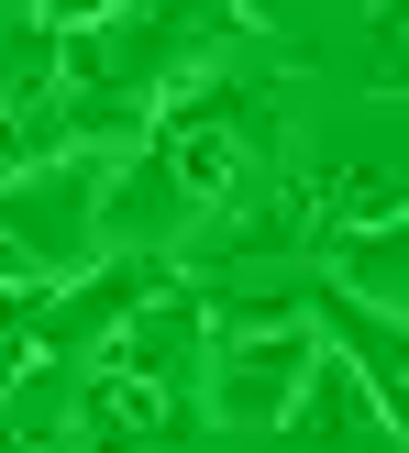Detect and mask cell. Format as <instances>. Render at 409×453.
Listing matches in <instances>:
<instances>
[{"label": "cell", "mask_w": 409, "mask_h": 453, "mask_svg": "<svg viewBox=\"0 0 409 453\" xmlns=\"http://www.w3.org/2000/svg\"><path fill=\"white\" fill-rule=\"evenodd\" d=\"M243 22V0H122V12L56 34V78H66V133L111 155V133H144L155 100L177 78H199L221 34Z\"/></svg>", "instance_id": "obj_1"}, {"label": "cell", "mask_w": 409, "mask_h": 453, "mask_svg": "<svg viewBox=\"0 0 409 453\" xmlns=\"http://www.w3.org/2000/svg\"><path fill=\"white\" fill-rule=\"evenodd\" d=\"M310 354H321V332H310V299L299 288H266V299H211V365H199V410L221 420V432H277L288 398H299Z\"/></svg>", "instance_id": "obj_2"}, {"label": "cell", "mask_w": 409, "mask_h": 453, "mask_svg": "<svg viewBox=\"0 0 409 453\" xmlns=\"http://www.w3.org/2000/svg\"><path fill=\"white\" fill-rule=\"evenodd\" d=\"M100 188H111L100 144H66V155H44V166L0 177V243H12V265L34 288L78 277V265L100 255Z\"/></svg>", "instance_id": "obj_3"}, {"label": "cell", "mask_w": 409, "mask_h": 453, "mask_svg": "<svg viewBox=\"0 0 409 453\" xmlns=\"http://www.w3.org/2000/svg\"><path fill=\"white\" fill-rule=\"evenodd\" d=\"M166 277H177L166 255H89L78 277H56L34 299V365H89V354H100Z\"/></svg>", "instance_id": "obj_4"}, {"label": "cell", "mask_w": 409, "mask_h": 453, "mask_svg": "<svg viewBox=\"0 0 409 453\" xmlns=\"http://www.w3.org/2000/svg\"><path fill=\"white\" fill-rule=\"evenodd\" d=\"M89 365H122V376H144L155 398H189L199 410V365H211V299H199L189 277H166L144 310H133L122 332H111Z\"/></svg>", "instance_id": "obj_5"}, {"label": "cell", "mask_w": 409, "mask_h": 453, "mask_svg": "<svg viewBox=\"0 0 409 453\" xmlns=\"http://www.w3.org/2000/svg\"><path fill=\"white\" fill-rule=\"evenodd\" d=\"M189 432H199L189 398H155L122 365H78V410H66L78 453H189Z\"/></svg>", "instance_id": "obj_6"}, {"label": "cell", "mask_w": 409, "mask_h": 453, "mask_svg": "<svg viewBox=\"0 0 409 453\" xmlns=\"http://www.w3.org/2000/svg\"><path fill=\"white\" fill-rule=\"evenodd\" d=\"M277 432L310 442V453H398V410L343 365V354H310V376H299V398H288Z\"/></svg>", "instance_id": "obj_7"}, {"label": "cell", "mask_w": 409, "mask_h": 453, "mask_svg": "<svg viewBox=\"0 0 409 453\" xmlns=\"http://www.w3.org/2000/svg\"><path fill=\"white\" fill-rule=\"evenodd\" d=\"M310 299V332H321V354H343L354 376H366L376 398H409V343H398V310H366V299H343V288H299Z\"/></svg>", "instance_id": "obj_8"}, {"label": "cell", "mask_w": 409, "mask_h": 453, "mask_svg": "<svg viewBox=\"0 0 409 453\" xmlns=\"http://www.w3.org/2000/svg\"><path fill=\"white\" fill-rule=\"evenodd\" d=\"M66 410H78V365H22L0 398V453H78Z\"/></svg>", "instance_id": "obj_9"}, {"label": "cell", "mask_w": 409, "mask_h": 453, "mask_svg": "<svg viewBox=\"0 0 409 453\" xmlns=\"http://www.w3.org/2000/svg\"><path fill=\"white\" fill-rule=\"evenodd\" d=\"M332 265H343V288L366 310H409V233H398V221H354V233H332Z\"/></svg>", "instance_id": "obj_10"}, {"label": "cell", "mask_w": 409, "mask_h": 453, "mask_svg": "<svg viewBox=\"0 0 409 453\" xmlns=\"http://www.w3.org/2000/svg\"><path fill=\"white\" fill-rule=\"evenodd\" d=\"M34 299H44L34 277H12V288H0V398H12V376L34 365Z\"/></svg>", "instance_id": "obj_11"}, {"label": "cell", "mask_w": 409, "mask_h": 453, "mask_svg": "<svg viewBox=\"0 0 409 453\" xmlns=\"http://www.w3.org/2000/svg\"><path fill=\"white\" fill-rule=\"evenodd\" d=\"M100 12H122V0H34L44 34H78V22H100Z\"/></svg>", "instance_id": "obj_12"}]
</instances>
